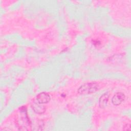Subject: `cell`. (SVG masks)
Returning a JSON list of instances; mask_svg holds the SVG:
<instances>
[{
	"label": "cell",
	"instance_id": "cell-1",
	"mask_svg": "<svg viewBox=\"0 0 131 131\" xmlns=\"http://www.w3.org/2000/svg\"><path fill=\"white\" fill-rule=\"evenodd\" d=\"M16 123L20 130H27L31 126V122L28 117L27 109L23 106L19 108L16 118Z\"/></svg>",
	"mask_w": 131,
	"mask_h": 131
},
{
	"label": "cell",
	"instance_id": "cell-2",
	"mask_svg": "<svg viewBox=\"0 0 131 131\" xmlns=\"http://www.w3.org/2000/svg\"><path fill=\"white\" fill-rule=\"evenodd\" d=\"M99 89V85L94 82H87L81 85L78 93L81 95H87L96 92Z\"/></svg>",
	"mask_w": 131,
	"mask_h": 131
},
{
	"label": "cell",
	"instance_id": "cell-3",
	"mask_svg": "<svg viewBox=\"0 0 131 131\" xmlns=\"http://www.w3.org/2000/svg\"><path fill=\"white\" fill-rule=\"evenodd\" d=\"M125 95L121 92L116 93L112 99V102L114 105H120L124 100Z\"/></svg>",
	"mask_w": 131,
	"mask_h": 131
},
{
	"label": "cell",
	"instance_id": "cell-4",
	"mask_svg": "<svg viewBox=\"0 0 131 131\" xmlns=\"http://www.w3.org/2000/svg\"><path fill=\"white\" fill-rule=\"evenodd\" d=\"M50 96L46 92H41L39 93L36 96L37 102L41 104L47 103L50 100Z\"/></svg>",
	"mask_w": 131,
	"mask_h": 131
},
{
	"label": "cell",
	"instance_id": "cell-5",
	"mask_svg": "<svg viewBox=\"0 0 131 131\" xmlns=\"http://www.w3.org/2000/svg\"><path fill=\"white\" fill-rule=\"evenodd\" d=\"M32 107L33 111L38 114H42L46 111L45 106L38 102H34L32 105Z\"/></svg>",
	"mask_w": 131,
	"mask_h": 131
},
{
	"label": "cell",
	"instance_id": "cell-6",
	"mask_svg": "<svg viewBox=\"0 0 131 131\" xmlns=\"http://www.w3.org/2000/svg\"><path fill=\"white\" fill-rule=\"evenodd\" d=\"M109 96L110 94L108 92H106L100 96L99 100V105L100 107L103 108L106 106Z\"/></svg>",
	"mask_w": 131,
	"mask_h": 131
},
{
	"label": "cell",
	"instance_id": "cell-7",
	"mask_svg": "<svg viewBox=\"0 0 131 131\" xmlns=\"http://www.w3.org/2000/svg\"><path fill=\"white\" fill-rule=\"evenodd\" d=\"M123 129L124 130H131V128H130V124H126V125L124 126Z\"/></svg>",
	"mask_w": 131,
	"mask_h": 131
},
{
	"label": "cell",
	"instance_id": "cell-8",
	"mask_svg": "<svg viewBox=\"0 0 131 131\" xmlns=\"http://www.w3.org/2000/svg\"><path fill=\"white\" fill-rule=\"evenodd\" d=\"M93 42H94L93 43L95 46H98L100 44V42L99 41H97V40H94V41H93Z\"/></svg>",
	"mask_w": 131,
	"mask_h": 131
}]
</instances>
